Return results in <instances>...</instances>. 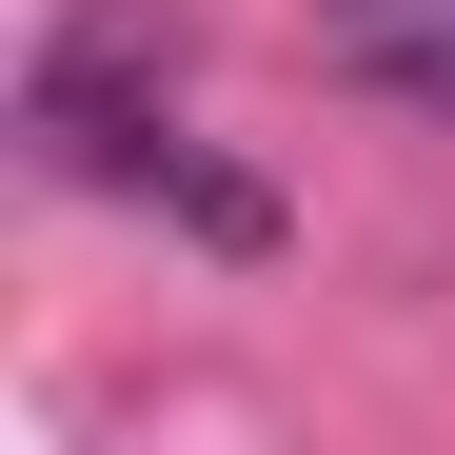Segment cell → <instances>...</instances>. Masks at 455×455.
I'll list each match as a JSON object with an SVG mask.
<instances>
[{
    "instance_id": "6da1fadb",
    "label": "cell",
    "mask_w": 455,
    "mask_h": 455,
    "mask_svg": "<svg viewBox=\"0 0 455 455\" xmlns=\"http://www.w3.org/2000/svg\"><path fill=\"white\" fill-rule=\"evenodd\" d=\"M159 100H179V0H80L20 80V139H40V179H159L179 159Z\"/></svg>"
},
{
    "instance_id": "7a4b0ae2",
    "label": "cell",
    "mask_w": 455,
    "mask_h": 455,
    "mask_svg": "<svg viewBox=\"0 0 455 455\" xmlns=\"http://www.w3.org/2000/svg\"><path fill=\"white\" fill-rule=\"evenodd\" d=\"M356 80L416 100V119H455V0H376V20H356Z\"/></svg>"
},
{
    "instance_id": "3957f363",
    "label": "cell",
    "mask_w": 455,
    "mask_h": 455,
    "mask_svg": "<svg viewBox=\"0 0 455 455\" xmlns=\"http://www.w3.org/2000/svg\"><path fill=\"white\" fill-rule=\"evenodd\" d=\"M337 20H376V0H337Z\"/></svg>"
}]
</instances>
